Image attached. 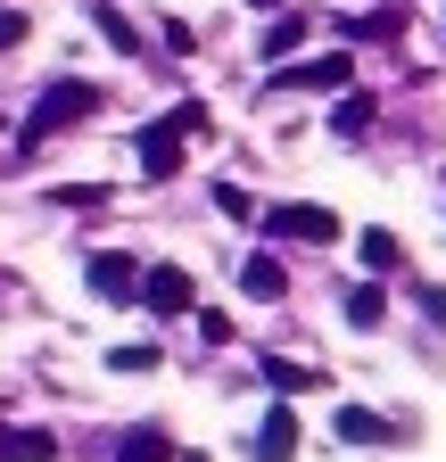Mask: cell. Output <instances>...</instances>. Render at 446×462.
Here are the masks:
<instances>
[{
  "label": "cell",
  "mask_w": 446,
  "mask_h": 462,
  "mask_svg": "<svg viewBox=\"0 0 446 462\" xmlns=\"http://www.w3.org/2000/svg\"><path fill=\"white\" fill-rule=\"evenodd\" d=\"M107 372H125V380L157 372V346H116V356H107Z\"/></svg>",
  "instance_id": "20"
},
{
  "label": "cell",
  "mask_w": 446,
  "mask_h": 462,
  "mask_svg": "<svg viewBox=\"0 0 446 462\" xmlns=\"http://www.w3.org/2000/svg\"><path fill=\"white\" fill-rule=\"evenodd\" d=\"M422 314H430V322L446 330V289H422Z\"/></svg>",
  "instance_id": "23"
},
{
  "label": "cell",
  "mask_w": 446,
  "mask_h": 462,
  "mask_svg": "<svg viewBox=\"0 0 446 462\" xmlns=\"http://www.w3.org/2000/svg\"><path fill=\"white\" fill-rule=\"evenodd\" d=\"M339 438L348 446H388V421L372 413V404H339Z\"/></svg>",
  "instance_id": "8"
},
{
  "label": "cell",
  "mask_w": 446,
  "mask_h": 462,
  "mask_svg": "<svg viewBox=\"0 0 446 462\" xmlns=\"http://www.w3.org/2000/svg\"><path fill=\"white\" fill-rule=\"evenodd\" d=\"M388 33H405V9H397V0H380L372 17H348V42H388Z\"/></svg>",
  "instance_id": "10"
},
{
  "label": "cell",
  "mask_w": 446,
  "mask_h": 462,
  "mask_svg": "<svg viewBox=\"0 0 446 462\" xmlns=\"http://www.w3.org/2000/svg\"><path fill=\"white\" fill-rule=\"evenodd\" d=\"M91 107H99V91H91V83H75V75H67V83H50V91H42V107H33V125H25V141H17V149H33L42 133H67V125H83V116H91Z\"/></svg>",
  "instance_id": "1"
},
{
  "label": "cell",
  "mask_w": 446,
  "mask_h": 462,
  "mask_svg": "<svg viewBox=\"0 0 446 462\" xmlns=\"http://www.w3.org/2000/svg\"><path fill=\"white\" fill-rule=\"evenodd\" d=\"M240 289H248V298H282V264H273V256H248L240 264Z\"/></svg>",
  "instance_id": "15"
},
{
  "label": "cell",
  "mask_w": 446,
  "mask_h": 462,
  "mask_svg": "<svg viewBox=\"0 0 446 462\" xmlns=\"http://www.w3.org/2000/svg\"><path fill=\"white\" fill-rule=\"evenodd\" d=\"M33 42V17L25 9H0V50H25Z\"/></svg>",
  "instance_id": "21"
},
{
  "label": "cell",
  "mask_w": 446,
  "mask_h": 462,
  "mask_svg": "<svg viewBox=\"0 0 446 462\" xmlns=\"http://www.w3.org/2000/svg\"><path fill=\"white\" fill-rule=\"evenodd\" d=\"M165 125H174V133H182V141H199V133H207V125H215V116H207V107H199V99H182V107H165Z\"/></svg>",
  "instance_id": "19"
},
{
  "label": "cell",
  "mask_w": 446,
  "mask_h": 462,
  "mask_svg": "<svg viewBox=\"0 0 446 462\" xmlns=\"http://www.w3.org/2000/svg\"><path fill=\"white\" fill-rule=\"evenodd\" d=\"M265 380H273V388H290V396H298V388H322V372H306V364H282V356L265 364Z\"/></svg>",
  "instance_id": "18"
},
{
  "label": "cell",
  "mask_w": 446,
  "mask_h": 462,
  "mask_svg": "<svg viewBox=\"0 0 446 462\" xmlns=\"http://www.w3.org/2000/svg\"><path fill=\"white\" fill-rule=\"evenodd\" d=\"M380 314H388L380 281H356V289H348V322H356V330H380Z\"/></svg>",
  "instance_id": "12"
},
{
  "label": "cell",
  "mask_w": 446,
  "mask_h": 462,
  "mask_svg": "<svg viewBox=\"0 0 446 462\" xmlns=\"http://www.w3.org/2000/svg\"><path fill=\"white\" fill-rule=\"evenodd\" d=\"M50 454H59V438H50V430H17L9 446H0V462H50Z\"/></svg>",
  "instance_id": "14"
},
{
  "label": "cell",
  "mask_w": 446,
  "mask_h": 462,
  "mask_svg": "<svg viewBox=\"0 0 446 462\" xmlns=\"http://www.w3.org/2000/svg\"><path fill=\"white\" fill-rule=\"evenodd\" d=\"M265 231H273V240H306V248H330V240H339V215H330V207H273L265 215Z\"/></svg>",
  "instance_id": "2"
},
{
  "label": "cell",
  "mask_w": 446,
  "mask_h": 462,
  "mask_svg": "<svg viewBox=\"0 0 446 462\" xmlns=\"http://www.w3.org/2000/svg\"><path fill=\"white\" fill-rule=\"evenodd\" d=\"M256 9H282V0H256Z\"/></svg>",
  "instance_id": "24"
},
{
  "label": "cell",
  "mask_w": 446,
  "mask_h": 462,
  "mask_svg": "<svg viewBox=\"0 0 446 462\" xmlns=\"http://www.w3.org/2000/svg\"><path fill=\"white\" fill-rule=\"evenodd\" d=\"M141 306H149V314H190V273H182V264L141 273Z\"/></svg>",
  "instance_id": "4"
},
{
  "label": "cell",
  "mask_w": 446,
  "mask_h": 462,
  "mask_svg": "<svg viewBox=\"0 0 446 462\" xmlns=\"http://www.w3.org/2000/svg\"><path fill=\"white\" fill-rule=\"evenodd\" d=\"M91 25H99V33H107V42H116V50H125V58H141V50H149V42H141V33H133V17H125V9H116V0H91Z\"/></svg>",
  "instance_id": "7"
},
{
  "label": "cell",
  "mask_w": 446,
  "mask_h": 462,
  "mask_svg": "<svg viewBox=\"0 0 446 462\" xmlns=\"http://www.w3.org/2000/svg\"><path fill=\"white\" fill-rule=\"evenodd\" d=\"M116 462H174V438H165V430H133L116 446Z\"/></svg>",
  "instance_id": "13"
},
{
  "label": "cell",
  "mask_w": 446,
  "mask_h": 462,
  "mask_svg": "<svg viewBox=\"0 0 446 462\" xmlns=\"http://www.w3.org/2000/svg\"><path fill=\"white\" fill-rule=\"evenodd\" d=\"M298 438H306V430H298V413H290V404H273L248 454H256V462H290V454H298Z\"/></svg>",
  "instance_id": "5"
},
{
  "label": "cell",
  "mask_w": 446,
  "mask_h": 462,
  "mask_svg": "<svg viewBox=\"0 0 446 462\" xmlns=\"http://www.w3.org/2000/svg\"><path fill=\"white\" fill-rule=\"evenodd\" d=\"M372 107H380L372 91H348L339 107H330V133H339V141H356V133H372Z\"/></svg>",
  "instance_id": "9"
},
{
  "label": "cell",
  "mask_w": 446,
  "mask_h": 462,
  "mask_svg": "<svg viewBox=\"0 0 446 462\" xmlns=\"http://www.w3.org/2000/svg\"><path fill=\"white\" fill-rule=\"evenodd\" d=\"M215 207H223V215H256V199H248V190H232V182H215Z\"/></svg>",
  "instance_id": "22"
},
{
  "label": "cell",
  "mask_w": 446,
  "mask_h": 462,
  "mask_svg": "<svg viewBox=\"0 0 446 462\" xmlns=\"http://www.w3.org/2000/svg\"><path fill=\"white\" fill-rule=\"evenodd\" d=\"M298 42H306V17H298V9H290V17H282V25H273V33H265V58H290V50H298Z\"/></svg>",
  "instance_id": "17"
},
{
  "label": "cell",
  "mask_w": 446,
  "mask_h": 462,
  "mask_svg": "<svg viewBox=\"0 0 446 462\" xmlns=\"http://www.w3.org/2000/svg\"><path fill=\"white\" fill-rule=\"evenodd\" d=\"M290 83H298V91H330V83H348V58H314V67H290V75H282V91H290Z\"/></svg>",
  "instance_id": "11"
},
{
  "label": "cell",
  "mask_w": 446,
  "mask_h": 462,
  "mask_svg": "<svg viewBox=\"0 0 446 462\" xmlns=\"http://www.w3.org/2000/svg\"><path fill=\"white\" fill-rule=\"evenodd\" d=\"M397 256H405L397 231H364V264H372V273H397Z\"/></svg>",
  "instance_id": "16"
},
{
  "label": "cell",
  "mask_w": 446,
  "mask_h": 462,
  "mask_svg": "<svg viewBox=\"0 0 446 462\" xmlns=\"http://www.w3.org/2000/svg\"><path fill=\"white\" fill-rule=\"evenodd\" d=\"M182 165V133L174 125H165V116H157V125L141 133V173H149V182H165V173H174Z\"/></svg>",
  "instance_id": "6"
},
{
  "label": "cell",
  "mask_w": 446,
  "mask_h": 462,
  "mask_svg": "<svg viewBox=\"0 0 446 462\" xmlns=\"http://www.w3.org/2000/svg\"><path fill=\"white\" fill-rule=\"evenodd\" d=\"M91 289H99L107 306H141V264H133L125 248H99V256H91Z\"/></svg>",
  "instance_id": "3"
}]
</instances>
